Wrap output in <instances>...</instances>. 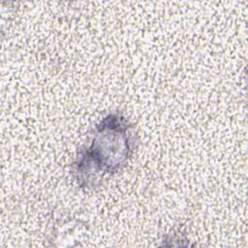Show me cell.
<instances>
[{"label":"cell","mask_w":248,"mask_h":248,"mask_svg":"<svg viewBox=\"0 0 248 248\" xmlns=\"http://www.w3.org/2000/svg\"><path fill=\"white\" fill-rule=\"evenodd\" d=\"M134 141L132 125L121 114L106 116L96 127L88 148L74 162L77 183L90 189L99 186L106 174L117 171L131 157Z\"/></svg>","instance_id":"1"}]
</instances>
